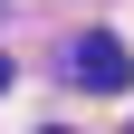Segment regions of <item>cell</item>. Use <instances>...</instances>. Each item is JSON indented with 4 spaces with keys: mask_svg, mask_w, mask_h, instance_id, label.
Wrapping results in <instances>:
<instances>
[{
    "mask_svg": "<svg viewBox=\"0 0 134 134\" xmlns=\"http://www.w3.org/2000/svg\"><path fill=\"white\" fill-rule=\"evenodd\" d=\"M67 77H77L86 96H125V86H134V58H125V38H115V29H86V38H77V58H67Z\"/></svg>",
    "mask_w": 134,
    "mask_h": 134,
    "instance_id": "cell-1",
    "label": "cell"
},
{
    "mask_svg": "<svg viewBox=\"0 0 134 134\" xmlns=\"http://www.w3.org/2000/svg\"><path fill=\"white\" fill-rule=\"evenodd\" d=\"M0 86H10V58H0Z\"/></svg>",
    "mask_w": 134,
    "mask_h": 134,
    "instance_id": "cell-2",
    "label": "cell"
},
{
    "mask_svg": "<svg viewBox=\"0 0 134 134\" xmlns=\"http://www.w3.org/2000/svg\"><path fill=\"white\" fill-rule=\"evenodd\" d=\"M48 134H67V125H48Z\"/></svg>",
    "mask_w": 134,
    "mask_h": 134,
    "instance_id": "cell-3",
    "label": "cell"
}]
</instances>
